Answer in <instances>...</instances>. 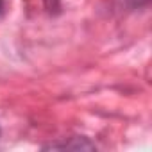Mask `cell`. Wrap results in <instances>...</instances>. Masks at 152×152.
<instances>
[{"mask_svg":"<svg viewBox=\"0 0 152 152\" xmlns=\"http://www.w3.org/2000/svg\"><path fill=\"white\" fill-rule=\"evenodd\" d=\"M43 148L45 150H95L97 145L84 136H72V138H66L64 141L45 145Z\"/></svg>","mask_w":152,"mask_h":152,"instance_id":"6da1fadb","label":"cell"},{"mask_svg":"<svg viewBox=\"0 0 152 152\" xmlns=\"http://www.w3.org/2000/svg\"><path fill=\"white\" fill-rule=\"evenodd\" d=\"M43 4L48 13H59L61 9V0H43Z\"/></svg>","mask_w":152,"mask_h":152,"instance_id":"7a4b0ae2","label":"cell"},{"mask_svg":"<svg viewBox=\"0 0 152 152\" xmlns=\"http://www.w3.org/2000/svg\"><path fill=\"white\" fill-rule=\"evenodd\" d=\"M2 11H4V0H0V15H2Z\"/></svg>","mask_w":152,"mask_h":152,"instance_id":"3957f363","label":"cell"},{"mask_svg":"<svg viewBox=\"0 0 152 152\" xmlns=\"http://www.w3.org/2000/svg\"><path fill=\"white\" fill-rule=\"evenodd\" d=\"M0 138H2V131H0Z\"/></svg>","mask_w":152,"mask_h":152,"instance_id":"277c9868","label":"cell"}]
</instances>
